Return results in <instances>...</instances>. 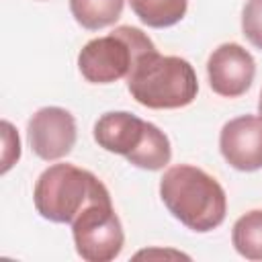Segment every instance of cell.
Listing matches in <instances>:
<instances>
[{"instance_id": "obj_1", "label": "cell", "mask_w": 262, "mask_h": 262, "mask_svg": "<svg viewBox=\"0 0 262 262\" xmlns=\"http://www.w3.org/2000/svg\"><path fill=\"white\" fill-rule=\"evenodd\" d=\"M160 196L170 215L196 233L213 231L225 221L227 196L223 186L196 166L168 168L160 180Z\"/></svg>"}, {"instance_id": "obj_2", "label": "cell", "mask_w": 262, "mask_h": 262, "mask_svg": "<svg viewBox=\"0 0 262 262\" xmlns=\"http://www.w3.org/2000/svg\"><path fill=\"white\" fill-rule=\"evenodd\" d=\"M127 90L141 106L164 111L188 106L199 92L192 66L176 55H160L158 49L141 55L127 76Z\"/></svg>"}, {"instance_id": "obj_3", "label": "cell", "mask_w": 262, "mask_h": 262, "mask_svg": "<svg viewBox=\"0 0 262 262\" xmlns=\"http://www.w3.org/2000/svg\"><path fill=\"white\" fill-rule=\"evenodd\" d=\"M92 135L102 149L123 156L131 166L141 170H162L172 158L168 135L154 123L127 111L100 115L94 123Z\"/></svg>"}, {"instance_id": "obj_4", "label": "cell", "mask_w": 262, "mask_h": 262, "mask_svg": "<svg viewBox=\"0 0 262 262\" xmlns=\"http://www.w3.org/2000/svg\"><path fill=\"white\" fill-rule=\"evenodd\" d=\"M108 188L90 170L74 164H53L45 168L33 188L37 213L51 223L72 221L94 201L106 199Z\"/></svg>"}, {"instance_id": "obj_5", "label": "cell", "mask_w": 262, "mask_h": 262, "mask_svg": "<svg viewBox=\"0 0 262 262\" xmlns=\"http://www.w3.org/2000/svg\"><path fill=\"white\" fill-rule=\"evenodd\" d=\"M151 51L156 45L141 29L123 25L108 35L90 39L78 53V70L90 84H113L127 78L135 61Z\"/></svg>"}, {"instance_id": "obj_6", "label": "cell", "mask_w": 262, "mask_h": 262, "mask_svg": "<svg viewBox=\"0 0 262 262\" xmlns=\"http://www.w3.org/2000/svg\"><path fill=\"white\" fill-rule=\"evenodd\" d=\"M76 252L86 262H111L125 244V233L111 196L94 201L72 221Z\"/></svg>"}, {"instance_id": "obj_7", "label": "cell", "mask_w": 262, "mask_h": 262, "mask_svg": "<svg viewBox=\"0 0 262 262\" xmlns=\"http://www.w3.org/2000/svg\"><path fill=\"white\" fill-rule=\"evenodd\" d=\"M76 119L61 106H43L27 123L33 154L45 162L66 158L76 143Z\"/></svg>"}, {"instance_id": "obj_8", "label": "cell", "mask_w": 262, "mask_h": 262, "mask_svg": "<svg viewBox=\"0 0 262 262\" xmlns=\"http://www.w3.org/2000/svg\"><path fill=\"white\" fill-rule=\"evenodd\" d=\"M209 86L215 94L237 98L248 92L256 76V61L239 43H221L207 59Z\"/></svg>"}, {"instance_id": "obj_9", "label": "cell", "mask_w": 262, "mask_h": 262, "mask_svg": "<svg viewBox=\"0 0 262 262\" xmlns=\"http://www.w3.org/2000/svg\"><path fill=\"white\" fill-rule=\"evenodd\" d=\"M219 151L223 160L239 172L262 168V117L242 115L227 121L219 133Z\"/></svg>"}, {"instance_id": "obj_10", "label": "cell", "mask_w": 262, "mask_h": 262, "mask_svg": "<svg viewBox=\"0 0 262 262\" xmlns=\"http://www.w3.org/2000/svg\"><path fill=\"white\" fill-rule=\"evenodd\" d=\"M125 0H70L74 20L86 31H98L121 18Z\"/></svg>"}, {"instance_id": "obj_11", "label": "cell", "mask_w": 262, "mask_h": 262, "mask_svg": "<svg viewBox=\"0 0 262 262\" xmlns=\"http://www.w3.org/2000/svg\"><path fill=\"white\" fill-rule=\"evenodd\" d=\"M129 4L135 16L151 29H166L180 23L188 8V0H129Z\"/></svg>"}, {"instance_id": "obj_12", "label": "cell", "mask_w": 262, "mask_h": 262, "mask_svg": "<svg viewBox=\"0 0 262 262\" xmlns=\"http://www.w3.org/2000/svg\"><path fill=\"white\" fill-rule=\"evenodd\" d=\"M231 244L246 260H262V209L248 211L233 223Z\"/></svg>"}, {"instance_id": "obj_13", "label": "cell", "mask_w": 262, "mask_h": 262, "mask_svg": "<svg viewBox=\"0 0 262 262\" xmlns=\"http://www.w3.org/2000/svg\"><path fill=\"white\" fill-rule=\"evenodd\" d=\"M242 33L256 49H262V0H246L242 10Z\"/></svg>"}, {"instance_id": "obj_14", "label": "cell", "mask_w": 262, "mask_h": 262, "mask_svg": "<svg viewBox=\"0 0 262 262\" xmlns=\"http://www.w3.org/2000/svg\"><path fill=\"white\" fill-rule=\"evenodd\" d=\"M2 143H4V149H2V168H0V172L6 174L20 158V139H18V133L14 131V127L8 121H2Z\"/></svg>"}, {"instance_id": "obj_15", "label": "cell", "mask_w": 262, "mask_h": 262, "mask_svg": "<svg viewBox=\"0 0 262 262\" xmlns=\"http://www.w3.org/2000/svg\"><path fill=\"white\" fill-rule=\"evenodd\" d=\"M258 115L262 117V90H260V98H258Z\"/></svg>"}]
</instances>
